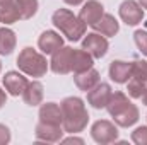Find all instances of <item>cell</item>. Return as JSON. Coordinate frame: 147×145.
Returning <instances> with one entry per match:
<instances>
[{
	"mask_svg": "<svg viewBox=\"0 0 147 145\" xmlns=\"http://www.w3.org/2000/svg\"><path fill=\"white\" fill-rule=\"evenodd\" d=\"M62 108V128L67 133H79L87 126L89 114L80 97H67L60 104Z\"/></svg>",
	"mask_w": 147,
	"mask_h": 145,
	"instance_id": "6da1fadb",
	"label": "cell"
},
{
	"mask_svg": "<svg viewBox=\"0 0 147 145\" xmlns=\"http://www.w3.org/2000/svg\"><path fill=\"white\" fill-rule=\"evenodd\" d=\"M106 109L111 114V118L115 119V123L118 126H123V128H128V126L135 125L137 119H139L137 106L132 104L123 92L111 94V99L108 103V106H106Z\"/></svg>",
	"mask_w": 147,
	"mask_h": 145,
	"instance_id": "7a4b0ae2",
	"label": "cell"
},
{
	"mask_svg": "<svg viewBox=\"0 0 147 145\" xmlns=\"http://www.w3.org/2000/svg\"><path fill=\"white\" fill-rule=\"evenodd\" d=\"M55 28L67 38L69 41H79L82 36H86L87 24L79 19V15L72 14L69 9H58L55 10L51 17Z\"/></svg>",
	"mask_w": 147,
	"mask_h": 145,
	"instance_id": "3957f363",
	"label": "cell"
},
{
	"mask_svg": "<svg viewBox=\"0 0 147 145\" xmlns=\"http://www.w3.org/2000/svg\"><path fill=\"white\" fill-rule=\"evenodd\" d=\"M17 67L19 70L29 77H43L45 73L48 72V62L46 58L38 53L36 50L33 48H24L19 56H17Z\"/></svg>",
	"mask_w": 147,
	"mask_h": 145,
	"instance_id": "277c9868",
	"label": "cell"
},
{
	"mask_svg": "<svg viewBox=\"0 0 147 145\" xmlns=\"http://www.w3.org/2000/svg\"><path fill=\"white\" fill-rule=\"evenodd\" d=\"M72 53L74 48H70V46H62L60 50H57L51 55L50 68L55 73H60V75L70 73L72 72Z\"/></svg>",
	"mask_w": 147,
	"mask_h": 145,
	"instance_id": "5b68a950",
	"label": "cell"
},
{
	"mask_svg": "<svg viewBox=\"0 0 147 145\" xmlns=\"http://www.w3.org/2000/svg\"><path fill=\"white\" fill-rule=\"evenodd\" d=\"M91 135H92L94 142H98V144H111L118 138V128L108 119H99L92 125Z\"/></svg>",
	"mask_w": 147,
	"mask_h": 145,
	"instance_id": "8992f818",
	"label": "cell"
},
{
	"mask_svg": "<svg viewBox=\"0 0 147 145\" xmlns=\"http://www.w3.org/2000/svg\"><path fill=\"white\" fill-rule=\"evenodd\" d=\"M108 39L99 33H91L82 39V48L92 55V58H103L108 51Z\"/></svg>",
	"mask_w": 147,
	"mask_h": 145,
	"instance_id": "52a82bcc",
	"label": "cell"
},
{
	"mask_svg": "<svg viewBox=\"0 0 147 145\" xmlns=\"http://www.w3.org/2000/svg\"><path fill=\"white\" fill-rule=\"evenodd\" d=\"M120 17L128 26H137L144 19V9L135 0H125L120 5Z\"/></svg>",
	"mask_w": 147,
	"mask_h": 145,
	"instance_id": "ba28073f",
	"label": "cell"
},
{
	"mask_svg": "<svg viewBox=\"0 0 147 145\" xmlns=\"http://www.w3.org/2000/svg\"><path fill=\"white\" fill-rule=\"evenodd\" d=\"M111 87L108 84H98L94 85L91 91H87V103L92 106L94 109H101V108H106L108 103L111 99Z\"/></svg>",
	"mask_w": 147,
	"mask_h": 145,
	"instance_id": "9c48e42d",
	"label": "cell"
},
{
	"mask_svg": "<svg viewBox=\"0 0 147 145\" xmlns=\"http://www.w3.org/2000/svg\"><path fill=\"white\" fill-rule=\"evenodd\" d=\"M29 80L19 72H7L3 75V87L9 94L12 96H22V92L26 91Z\"/></svg>",
	"mask_w": 147,
	"mask_h": 145,
	"instance_id": "30bf717a",
	"label": "cell"
},
{
	"mask_svg": "<svg viewBox=\"0 0 147 145\" xmlns=\"http://www.w3.org/2000/svg\"><path fill=\"white\" fill-rule=\"evenodd\" d=\"M62 135H63L62 125H50V123H43V121H39L36 125V138L41 142L55 144V142L62 140Z\"/></svg>",
	"mask_w": 147,
	"mask_h": 145,
	"instance_id": "8fae6325",
	"label": "cell"
},
{
	"mask_svg": "<svg viewBox=\"0 0 147 145\" xmlns=\"http://www.w3.org/2000/svg\"><path fill=\"white\" fill-rule=\"evenodd\" d=\"M103 14H105V9L98 0H87L79 12V19L82 22H86L87 26H92L94 22H98L101 19Z\"/></svg>",
	"mask_w": 147,
	"mask_h": 145,
	"instance_id": "7c38bea8",
	"label": "cell"
},
{
	"mask_svg": "<svg viewBox=\"0 0 147 145\" xmlns=\"http://www.w3.org/2000/svg\"><path fill=\"white\" fill-rule=\"evenodd\" d=\"M38 46L45 55H53L57 50L63 46V38L55 31H45L38 39Z\"/></svg>",
	"mask_w": 147,
	"mask_h": 145,
	"instance_id": "4fadbf2b",
	"label": "cell"
},
{
	"mask_svg": "<svg viewBox=\"0 0 147 145\" xmlns=\"http://www.w3.org/2000/svg\"><path fill=\"white\" fill-rule=\"evenodd\" d=\"M110 79L116 84H125L128 79H132V63L115 60L110 65Z\"/></svg>",
	"mask_w": 147,
	"mask_h": 145,
	"instance_id": "5bb4252c",
	"label": "cell"
},
{
	"mask_svg": "<svg viewBox=\"0 0 147 145\" xmlns=\"http://www.w3.org/2000/svg\"><path fill=\"white\" fill-rule=\"evenodd\" d=\"M92 55L87 53L84 48L80 50H74L72 53V72L74 73H80V72H86L89 68H92Z\"/></svg>",
	"mask_w": 147,
	"mask_h": 145,
	"instance_id": "9a60e30c",
	"label": "cell"
},
{
	"mask_svg": "<svg viewBox=\"0 0 147 145\" xmlns=\"http://www.w3.org/2000/svg\"><path fill=\"white\" fill-rule=\"evenodd\" d=\"M92 28H94L96 33H99L103 36H115L118 33V29H120V24L111 14H103L101 19L92 24Z\"/></svg>",
	"mask_w": 147,
	"mask_h": 145,
	"instance_id": "2e32d148",
	"label": "cell"
},
{
	"mask_svg": "<svg viewBox=\"0 0 147 145\" xmlns=\"http://www.w3.org/2000/svg\"><path fill=\"white\" fill-rule=\"evenodd\" d=\"M39 121L50 125H62V108L55 103H46L39 108Z\"/></svg>",
	"mask_w": 147,
	"mask_h": 145,
	"instance_id": "e0dca14e",
	"label": "cell"
},
{
	"mask_svg": "<svg viewBox=\"0 0 147 145\" xmlns=\"http://www.w3.org/2000/svg\"><path fill=\"white\" fill-rule=\"evenodd\" d=\"M74 80H75V85H77L80 91L87 92V91H91L94 85L99 84V73H98V70H94V68H89V70H86V72L75 73V75H74Z\"/></svg>",
	"mask_w": 147,
	"mask_h": 145,
	"instance_id": "ac0fdd59",
	"label": "cell"
},
{
	"mask_svg": "<svg viewBox=\"0 0 147 145\" xmlns=\"http://www.w3.org/2000/svg\"><path fill=\"white\" fill-rule=\"evenodd\" d=\"M22 99L28 106H38L43 103V84L38 82V80H33L28 84L26 91L22 92Z\"/></svg>",
	"mask_w": 147,
	"mask_h": 145,
	"instance_id": "d6986e66",
	"label": "cell"
},
{
	"mask_svg": "<svg viewBox=\"0 0 147 145\" xmlns=\"http://www.w3.org/2000/svg\"><path fill=\"white\" fill-rule=\"evenodd\" d=\"M21 19L16 0H0V22L14 24Z\"/></svg>",
	"mask_w": 147,
	"mask_h": 145,
	"instance_id": "ffe728a7",
	"label": "cell"
},
{
	"mask_svg": "<svg viewBox=\"0 0 147 145\" xmlns=\"http://www.w3.org/2000/svg\"><path fill=\"white\" fill-rule=\"evenodd\" d=\"M16 33L9 28H0V55H10L16 50Z\"/></svg>",
	"mask_w": 147,
	"mask_h": 145,
	"instance_id": "44dd1931",
	"label": "cell"
},
{
	"mask_svg": "<svg viewBox=\"0 0 147 145\" xmlns=\"http://www.w3.org/2000/svg\"><path fill=\"white\" fill-rule=\"evenodd\" d=\"M21 19H31L38 12V0H16Z\"/></svg>",
	"mask_w": 147,
	"mask_h": 145,
	"instance_id": "7402d4cb",
	"label": "cell"
},
{
	"mask_svg": "<svg viewBox=\"0 0 147 145\" xmlns=\"http://www.w3.org/2000/svg\"><path fill=\"white\" fill-rule=\"evenodd\" d=\"M146 84L147 82H142V80L132 77V80H128V87H127L128 96H132L134 99H140L142 94H144V91H146Z\"/></svg>",
	"mask_w": 147,
	"mask_h": 145,
	"instance_id": "603a6c76",
	"label": "cell"
},
{
	"mask_svg": "<svg viewBox=\"0 0 147 145\" xmlns=\"http://www.w3.org/2000/svg\"><path fill=\"white\" fill-rule=\"evenodd\" d=\"M132 77L139 79L142 82H147V62L144 60H137L132 63Z\"/></svg>",
	"mask_w": 147,
	"mask_h": 145,
	"instance_id": "cb8c5ba5",
	"label": "cell"
},
{
	"mask_svg": "<svg viewBox=\"0 0 147 145\" xmlns=\"http://www.w3.org/2000/svg\"><path fill=\"white\" fill-rule=\"evenodd\" d=\"M135 44H137V48L142 51V55H146L147 56V31H142V29H139V31H135Z\"/></svg>",
	"mask_w": 147,
	"mask_h": 145,
	"instance_id": "d4e9b609",
	"label": "cell"
},
{
	"mask_svg": "<svg viewBox=\"0 0 147 145\" xmlns=\"http://www.w3.org/2000/svg\"><path fill=\"white\" fill-rule=\"evenodd\" d=\"M132 140L137 145H147V126H139L132 133Z\"/></svg>",
	"mask_w": 147,
	"mask_h": 145,
	"instance_id": "484cf974",
	"label": "cell"
},
{
	"mask_svg": "<svg viewBox=\"0 0 147 145\" xmlns=\"http://www.w3.org/2000/svg\"><path fill=\"white\" fill-rule=\"evenodd\" d=\"M10 142V130L5 125H0V145H5Z\"/></svg>",
	"mask_w": 147,
	"mask_h": 145,
	"instance_id": "4316f807",
	"label": "cell"
},
{
	"mask_svg": "<svg viewBox=\"0 0 147 145\" xmlns=\"http://www.w3.org/2000/svg\"><path fill=\"white\" fill-rule=\"evenodd\" d=\"M63 144H84V140L82 138H77V137H70V138H65L63 140Z\"/></svg>",
	"mask_w": 147,
	"mask_h": 145,
	"instance_id": "83f0119b",
	"label": "cell"
},
{
	"mask_svg": "<svg viewBox=\"0 0 147 145\" xmlns=\"http://www.w3.org/2000/svg\"><path fill=\"white\" fill-rule=\"evenodd\" d=\"M5 101H7V94H5V91L0 89V108L5 104Z\"/></svg>",
	"mask_w": 147,
	"mask_h": 145,
	"instance_id": "f1b7e54d",
	"label": "cell"
},
{
	"mask_svg": "<svg viewBox=\"0 0 147 145\" xmlns=\"http://www.w3.org/2000/svg\"><path fill=\"white\" fill-rule=\"evenodd\" d=\"M65 3H69V5H80L84 0H63Z\"/></svg>",
	"mask_w": 147,
	"mask_h": 145,
	"instance_id": "f546056e",
	"label": "cell"
},
{
	"mask_svg": "<svg viewBox=\"0 0 147 145\" xmlns=\"http://www.w3.org/2000/svg\"><path fill=\"white\" fill-rule=\"evenodd\" d=\"M140 99H142V103L147 106V84H146V91H144V94H142V97H140Z\"/></svg>",
	"mask_w": 147,
	"mask_h": 145,
	"instance_id": "4dcf8cb0",
	"label": "cell"
},
{
	"mask_svg": "<svg viewBox=\"0 0 147 145\" xmlns=\"http://www.w3.org/2000/svg\"><path fill=\"white\" fill-rule=\"evenodd\" d=\"M139 5H140L142 9H147V0H139Z\"/></svg>",
	"mask_w": 147,
	"mask_h": 145,
	"instance_id": "1f68e13d",
	"label": "cell"
},
{
	"mask_svg": "<svg viewBox=\"0 0 147 145\" xmlns=\"http://www.w3.org/2000/svg\"><path fill=\"white\" fill-rule=\"evenodd\" d=\"M0 70H2V63H0Z\"/></svg>",
	"mask_w": 147,
	"mask_h": 145,
	"instance_id": "d6a6232c",
	"label": "cell"
}]
</instances>
